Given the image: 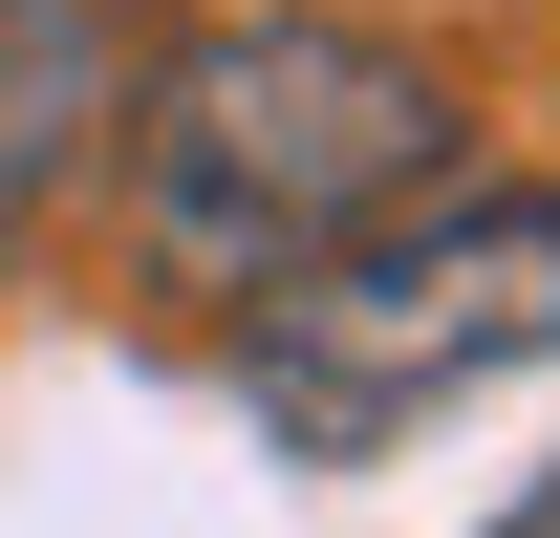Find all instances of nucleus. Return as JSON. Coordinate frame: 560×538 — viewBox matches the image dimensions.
<instances>
[{
	"instance_id": "nucleus-1",
	"label": "nucleus",
	"mask_w": 560,
	"mask_h": 538,
	"mask_svg": "<svg viewBox=\"0 0 560 538\" xmlns=\"http://www.w3.org/2000/svg\"><path fill=\"white\" fill-rule=\"evenodd\" d=\"M130 259L173 302H237L259 324L280 280H324L346 237L453 195V86L388 44V22H195L173 66L130 86Z\"/></svg>"
},
{
	"instance_id": "nucleus-4",
	"label": "nucleus",
	"mask_w": 560,
	"mask_h": 538,
	"mask_svg": "<svg viewBox=\"0 0 560 538\" xmlns=\"http://www.w3.org/2000/svg\"><path fill=\"white\" fill-rule=\"evenodd\" d=\"M495 538H560V473H539V495H517V517H495Z\"/></svg>"
},
{
	"instance_id": "nucleus-2",
	"label": "nucleus",
	"mask_w": 560,
	"mask_h": 538,
	"mask_svg": "<svg viewBox=\"0 0 560 538\" xmlns=\"http://www.w3.org/2000/svg\"><path fill=\"white\" fill-rule=\"evenodd\" d=\"M539 344H560V195H431L388 237H346L324 280H280L237 324V388L280 453H388Z\"/></svg>"
},
{
	"instance_id": "nucleus-3",
	"label": "nucleus",
	"mask_w": 560,
	"mask_h": 538,
	"mask_svg": "<svg viewBox=\"0 0 560 538\" xmlns=\"http://www.w3.org/2000/svg\"><path fill=\"white\" fill-rule=\"evenodd\" d=\"M130 130V66H108V0H0V237L66 215Z\"/></svg>"
}]
</instances>
